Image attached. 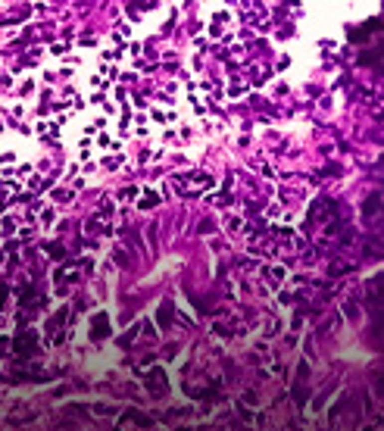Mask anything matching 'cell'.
<instances>
[{
  "label": "cell",
  "mask_w": 384,
  "mask_h": 431,
  "mask_svg": "<svg viewBox=\"0 0 384 431\" xmlns=\"http://www.w3.org/2000/svg\"><path fill=\"white\" fill-rule=\"evenodd\" d=\"M16 350H19L22 356H28V353L34 350V334H28V331L19 334V337H16Z\"/></svg>",
  "instance_id": "6da1fadb"
},
{
  "label": "cell",
  "mask_w": 384,
  "mask_h": 431,
  "mask_svg": "<svg viewBox=\"0 0 384 431\" xmlns=\"http://www.w3.org/2000/svg\"><path fill=\"white\" fill-rule=\"evenodd\" d=\"M107 331H110V325H107V316L100 312V316H97V322H94V328H91V337L97 341V337H103Z\"/></svg>",
  "instance_id": "7a4b0ae2"
},
{
  "label": "cell",
  "mask_w": 384,
  "mask_h": 431,
  "mask_svg": "<svg viewBox=\"0 0 384 431\" xmlns=\"http://www.w3.org/2000/svg\"><path fill=\"white\" fill-rule=\"evenodd\" d=\"M3 297H6V287H0V306H3Z\"/></svg>",
  "instance_id": "3957f363"
}]
</instances>
